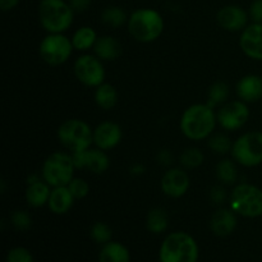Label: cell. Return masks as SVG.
<instances>
[{"mask_svg": "<svg viewBox=\"0 0 262 262\" xmlns=\"http://www.w3.org/2000/svg\"><path fill=\"white\" fill-rule=\"evenodd\" d=\"M158 160L163 165H169L171 163V154L168 150L160 151V154L158 155Z\"/></svg>", "mask_w": 262, "mask_h": 262, "instance_id": "obj_39", "label": "cell"}, {"mask_svg": "<svg viewBox=\"0 0 262 262\" xmlns=\"http://www.w3.org/2000/svg\"><path fill=\"white\" fill-rule=\"evenodd\" d=\"M159 260L160 262H197L199 246L188 233H171L161 243Z\"/></svg>", "mask_w": 262, "mask_h": 262, "instance_id": "obj_2", "label": "cell"}, {"mask_svg": "<svg viewBox=\"0 0 262 262\" xmlns=\"http://www.w3.org/2000/svg\"><path fill=\"white\" fill-rule=\"evenodd\" d=\"M230 209L241 216H262V189L252 184H238L230 194Z\"/></svg>", "mask_w": 262, "mask_h": 262, "instance_id": "obj_6", "label": "cell"}, {"mask_svg": "<svg viewBox=\"0 0 262 262\" xmlns=\"http://www.w3.org/2000/svg\"><path fill=\"white\" fill-rule=\"evenodd\" d=\"M76 169H86L94 174H102L109 169V156L100 148H87L81 152L72 154Z\"/></svg>", "mask_w": 262, "mask_h": 262, "instance_id": "obj_12", "label": "cell"}, {"mask_svg": "<svg viewBox=\"0 0 262 262\" xmlns=\"http://www.w3.org/2000/svg\"><path fill=\"white\" fill-rule=\"evenodd\" d=\"M10 222H12V225L17 230H28L32 225V219H31L30 215L26 211H22V210H17V211L13 212L10 215Z\"/></svg>", "mask_w": 262, "mask_h": 262, "instance_id": "obj_33", "label": "cell"}, {"mask_svg": "<svg viewBox=\"0 0 262 262\" xmlns=\"http://www.w3.org/2000/svg\"><path fill=\"white\" fill-rule=\"evenodd\" d=\"M90 234H91V238L96 243H100V245H106V243H109L110 241H112L113 230L112 228H110L107 224H105V223L97 222L92 225Z\"/></svg>", "mask_w": 262, "mask_h": 262, "instance_id": "obj_29", "label": "cell"}, {"mask_svg": "<svg viewBox=\"0 0 262 262\" xmlns=\"http://www.w3.org/2000/svg\"><path fill=\"white\" fill-rule=\"evenodd\" d=\"M228 96H229V87H228V84L223 83V82H216V83H214L210 87L206 104L210 107H212V109H215L219 105L224 104Z\"/></svg>", "mask_w": 262, "mask_h": 262, "instance_id": "obj_28", "label": "cell"}, {"mask_svg": "<svg viewBox=\"0 0 262 262\" xmlns=\"http://www.w3.org/2000/svg\"><path fill=\"white\" fill-rule=\"evenodd\" d=\"M168 224L169 217L165 210L155 207L148 211L147 217H146V227H147L148 232L154 233V234H161L166 230Z\"/></svg>", "mask_w": 262, "mask_h": 262, "instance_id": "obj_24", "label": "cell"}, {"mask_svg": "<svg viewBox=\"0 0 262 262\" xmlns=\"http://www.w3.org/2000/svg\"><path fill=\"white\" fill-rule=\"evenodd\" d=\"M122 141V129L117 123L102 122L94 129V143L100 150H112Z\"/></svg>", "mask_w": 262, "mask_h": 262, "instance_id": "obj_15", "label": "cell"}, {"mask_svg": "<svg viewBox=\"0 0 262 262\" xmlns=\"http://www.w3.org/2000/svg\"><path fill=\"white\" fill-rule=\"evenodd\" d=\"M73 43L63 33H50L40 43V55L49 66L58 67L66 63L72 55Z\"/></svg>", "mask_w": 262, "mask_h": 262, "instance_id": "obj_9", "label": "cell"}, {"mask_svg": "<svg viewBox=\"0 0 262 262\" xmlns=\"http://www.w3.org/2000/svg\"><path fill=\"white\" fill-rule=\"evenodd\" d=\"M237 214L232 209H220L210 220L211 232L217 237H228L237 228Z\"/></svg>", "mask_w": 262, "mask_h": 262, "instance_id": "obj_17", "label": "cell"}, {"mask_svg": "<svg viewBox=\"0 0 262 262\" xmlns=\"http://www.w3.org/2000/svg\"><path fill=\"white\" fill-rule=\"evenodd\" d=\"M250 110L245 101H230L220 107L216 119L222 128L227 130H237L247 123Z\"/></svg>", "mask_w": 262, "mask_h": 262, "instance_id": "obj_11", "label": "cell"}, {"mask_svg": "<svg viewBox=\"0 0 262 262\" xmlns=\"http://www.w3.org/2000/svg\"><path fill=\"white\" fill-rule=\"evenodd\" d=\"M97 41V35L91 27H81L74 32L72 37V43L76 50L87 51L94 48Z\"/></svg>", "mask_w": 262, "mask_h": 262, "instance_id": "obj_25", "label": "cell"}, {"mask_svg": "<svg viewBox=\"0 0 262 262\" xmlns=\"http://www.w3.org/2000/svg\"><path fill=\"white\" fill-rule=\"evenodd\" d=\"M188 188L189 177L182 169H170L161 178V191L171 199H179V197L184 196Z\"/></svg>", "mask_w": 262, "mask_h": 262, "instance_id": "obj_13", "label": "cell"}, {"mask_svg": "<svg viewBox=\"0 0 262 262\" xmlns=\"http://www.w3.org/2000/svg\"><path fill=\"white\" fill-rule=\"evenodd\" d=\"M128 31L138 42L148 43L158 40L164 31V19L154 9H137L128 18Z\"/></svg>", "mask_w": 262, "mask_h": 262, "instance_id": "obj_3", "label": "cell"}, {"mask_svg": "<svg viewBox=\"0 0 262 262\" xmlns=\"http://www.w3.org/2000/svg\"><path fill=\"white\" fill-rule=\"evenodd\" d=\"M50 193V186L45 181L28 183L27 189H26V201L32 207H42L48 205Z\"/></svg>", "mask_w": 262, "mask_h": 262, "instance_id": "obj_21", "label": "cell"}, {"mask_svg": "<svg viewBox=\"0 0 262 262\" xmlns=\"http://www.w3.org/2000/svg\"><path fill=\"white\" fill-rule=\"evenodd\" d=\"M209 147L215 154L224 155V154H228L229 151H232L233 143L230 142V138L228 136L217 133V135L212 136L209 140Z\"/></svg>", "mask_w": 262, "mask_h": 262, "instance_id": "obj_31", "label": "cell"}, {"mask_svg": "<svg viewBox=\"0 0 262 262\" xmlns=\"http://www.w3.org/2000/svg\"><path fill=\"white\" fill-rule=\"evenodd\" d=\"M99 262H130L128 248L119 242H113L102 246L99 253Z\"/></svg>", "mask_w": 262, "mask_h": 262, "instance_id": "obj_22", "label": "cell"}, {"mask_svg": "<svg viewBox=\"0 0 262 262\" xmlns=\"http://www.w3.org/2000/svg\"><path fill=\"white\" fill-rule=\"evenodd\" d=\"M19 3V0H0V9L3 12H8V10H12L13 8H15Z\"/></svg>", "mask_w": 262, "mask_h": 262, "instance_id": "obj_38", "label": "cell"}, {"mask_svg": "<svg viewBox=\"0 0 262 262\" xmlns=\"http://www.w3.org/2000/svg\"><path fill=\"white\" fill-rule=\"evenodd\" d=\"M216 177L224 184L234 183L238 177V170L234 161L229 160V159L219 161V164L216 165Z\"/></svg>", "mask_w": 262, "mask_h": 262, "instance_id": "obj_26", "label": "cell"}, {"mask_svg": "<svg viewBox=\"0 0 262 262\" xmlns=\"http://www.w3.org/2000/svg\"><path fill=\"white\" fill-rule=\"evenodd\" d=\"M204 154L199 148H187L181 155V164L187 169H194L204 163Z\"/></svg>", "mask_w": 262, "mask_h": 262, "instance_id": "obj_30", "label": "cell"}, {"mask_svg": "<svg viewBox=\"0 0 262 262\" xmlns=\"http://www.w3.org/2000/svg\"><path fill=\"white\" fill-rule=\"evenodd\" d=\"M217 23L227 31H241L247 27L248 14L238 5H227L217 12Z\"/></svg>", "mask_w": 262, "mask_h": 262, "instance_id": "obj_16", "label": "cell"}, {"mask_svg": "<svg viewBox=\"0 0 262 262\" xmlns=\"http://www.w3.org/2000/svg\"><path fill=\"white\" fill-rule=\"evenodd\" d=\"M74 74L87 87H99L104 83L105 69L101 60L94 55H82L74 63Z\"/></svg>", "mask_w": 262, "mask_h": 262, "instance_id": "obj_10", "label": "cell"}, {"mask_svg": "<svg viewBox=\"0 0 262 262\" xmlns=\"http://www.w3.org/2000/svg\"><path fill=\"white\" fill-rule=\"evenodd\" d=\"M91 3L92 0H69V5L77 13L86 12L90 8V5H91Z\"/></svg>", "mask_w": 262, "mask_h": 262, "instance_id": "obj_37", "label": "cell"}, {"mask_svg": "<svg viewBox=\"0 0 262 262\" xmlns=\"http://www.w3.org/2000/svg\"><path fill=\"white\" fill-rule=\"evenodd\" d=\"M58 138L61 145L72 154L81 152L91 147L94 142V130L83 120L68 119L59 127Z\"/></svg>", "mask_w": 262, "mask_h": 262, "instance_id": "obj_5", "label": "cell"}, {"mask_svg": "<svg viewBox=\"0 0 262 262\" xmlns=\"http://www.w3.org/2000/svg\"><path fill=\"white\" fill-rule=\"evenodd\" d=\"M67 187L76 200L84 199L90 192L89 183L82 178H73Z\"/></svg>", "mask_w": 262, "mask_h": 262, "instance_id": "obj_32", "label": "cell"}, {"mask_svg": "<svg viewBox=\"0 0 262 262\" xmlns=\"http://www.w3.org/2000/svg\"><path fill=\"white\" fill-rule=\"evenodd\" d=\"M216 120L212 107L207 104H194L184 110L181 118V130L189 140H205L214 132Z\"/></svg>", "mask_w": 262, "mask_h": 262, "instance_id": "obj_1", "label": "cell"}, {"mask_svg": "<svg viewBox=\"0 0 262 262\" xmlns=\"http://www.w3.org/2000/svg\"><path fill=\"white\" fill-rule=\"evenodd\" d=\"M94 51L100 60H115L122 54V46L119 41L113 36H101L97 37L94 46Z\"/></svg>", "mask_w": 262, "mask_h": 262, "instance_id": "obj_20", "label": "cell"}, {"mask_svg": "<svg viewBox=\"0 0 262 262\" xmlns=\"http://www.w3.org/2000/svg\"><path fill=\"white\" fill-rule=\"evenodd\" d=\"M73 194L68 189V187H54V189L50 193V199H49L48 206L51 212L56 215L67 214L69 210L72 209L74 202Z\"/></svg>", "mask_w": 262, "mask_h": 262, "instance_id": "obj_19", "label": "cell"}, {"mask_svg": "<svg viewBox=\"0 0 262 262\" xmlns=\"http://www.w3.org/2000/svg\"><path fill=\"white\" fill-rule=\"evenodd\" d=\"M237 94L242 101L256 102L262 99V78L256 74H248L241 78L237 84Z\"/></svg>", "mask_w": 262, "mask_h": 262, "instance_id": "obj_18", "label": "cell"}, {"mask_svg": "<svg viewBox=\"0 0 262 262\" xmlns=\"http://www.w3.org/2000/svg\"><path fill=\"white\" fill-rule=\"evenodd\" d=\"M74 10L64 0H41L38 17L49 33H63L73 23Z\"/></svg>", "mask_w": 262, "mask_h": 262, "instance_id": "obj_4", "label": "cell"}, {"mask_svg": "<svg viewBox=\"0 0 262 262\" xmlns=\"http://www.w3.org/2000/svg\"><path fill=\"white\" fill-rule=\"evenodd\" d=\"M232 156L238 164L253 168L262 163V132H247L241 136L232 147Z\"/></svg>", "mask_w": 262, "mask_h": 262, "instance_id": "obj_8", "label": "cell"}, {"mask_svg": "<svg viewBox=\"0 0 262 262\" xmlns=\"http://www.w3.org/2000/svg\"><path fill=\"white\" fill-rule=\"evenodd\" d=\"M130 173L135 174V176H138V174L145 173V166L142 165H133V168H130Z\"/></svg>", "mask_w": 262, "mask_h": 262, "instance_id": "obj_40", "label": "cell"}, {"mask_svg": "<svg viewBox=\"0 0 262 262\" xmlns=\"http://www.w3.org/2000/svg\"><path fill=\"white\" fill-rule=\"evenodd\" d=\"M225 197H227V194H225V189L223 188V187L216 186L214 187V188H211V192H210V199H211V201L214 202V204H217V205L223 204Z\"/></svg>", "mask_w": 262, "mask_h": 262, "instance_id": "obj_36", "label": "cell"}, {"mask_svg": "<svg viewBox=\"0 0 262 262\" xmlns=\"http://www.w3.org/2000/svg\"><path fill=\"white\" fill-rule=\"evenodd\" d=\"M250 17L253 23H262V0H253L250 7Z\"/></svg>", "mask_w": 262, "mask_h": 262, "instance_id": "obj_35", "label": "cell"}, {"mask_svg": "<svg viewBox=\"0 0 262 262\" xmlns=\"http://www.w3.org/2000/svg\"><path fill=\"white\" fill-rule=\"evenodd\" d=\"M7 262H33V257L30 251L25 247H14L8 252Z\"/></svg>", "mask_w": 262, "mask_h": 262, "instance_id": "obj_34", "label": "cell"}, {"mask_svg": "<svg viewBox=\"0 0 262 262\" xmlns=\"http://www.w3.org/2000/svg\"><path fill=\"white\" fill-rule=\"evenodd\" d=\"M239 45L251 59L262 60V23H252L242 31Z\"/></svg>", "mask_w": 262, "mask_h": 262, "instance_id": "obj_14", "label": "cell"}, {"mask_svg": "<svg viewBox=\"0 0 262 262\" xmlns=\"http://www.w3.org/2000/svg\"><path fill=\"white\" fill-rule=\"evenodd\" d=\"M118 94L114 86L109 83H102L96 87L95 91V102L102 110H110L117 105Z\"/></svg>", "mask_w": 262, "mask_h": 262, "instance_id": "obj_23", "label": "cell"}, {"mask_svg": "<svg viewBox=\"0 0 262 262\" xmlns=\"http://www.w3.org/2000/svg\"><path fill=\"white\" fill-rule=\"evenodd\" d=\"M73 158L66 152H54L45 160L42 166V178L49 186H68L74 174Z\"/></svg>", "mask_w": 262, "mask_h": 262, "instance_id": "obj_7", "label": "cell"}, {"mask_svg": "<svg viewBox=\"0 0 262 262\" xmlns=\"http://www.w3.org/2000/svg\"><path fill=\"white\" fill-rule=\"evenodd\" d=\"M101 20L106 26L113 28H119L128 22V17L125 14L124 10L119 7H107L106 9L102 12Z\"/></svg>", "mask_w": 262, "mask_h": 262, "instance_id": "obj_27", "label": "cell"}]
</instances>
